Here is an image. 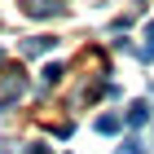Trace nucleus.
<instances>
[{
	"label": "nucleus",
	"mask_w": 154,
	"mask_h": 154,
	"mask_svg": "<svg viewBox=\"0 0 154 154\" xmlns=\"http://www.w3.org/2000/svg\"><path fill=\"white\" fill-rule=\"evenodd\" d=\"M26 13H31V18H53V13H62V5H53V0H31Z\"/></svg>",
	"instance_id": "obj_1"
},
{
	"label": "nucleus",
	"mask_w": 154,
	"mask_h": 154,
	"mask_svg": "<svg viewBox=\"0 0 154 154\" xmlns=\"http://www.w3.org/2000/svg\"><path fill=\"white\" fill-rule=\"evenodd\" d=\"M145 119H150V106H145V101H132L128 106V128H141Z\"/></svg>",
	"instance_id": "obj_2"
},
{
	"label": "nucleus",
	"mask_w": 154,
	"mask_h": 154,
	"mask_svg": "<svg viewBox=\"0 0 154 154\" xmlns=\"http://www.w3.org/2000/svg\"><path fill=\"white\" fill-rule=\"evenodd\" d=\"M137 53H141L145 62L154 57V18H150V26H145V48H137Z\"/></svg>",
	"instance_id": "obj_3"
},
{
	"label": "nucleus",
	"mask_w": 154,
	"mask_h": 154,
	"mask_svg": "<svg viewBox=\"0 0 154 154\" xmlns=\"http://www.w3.org/2000/svg\"><path fill=\"white\" fill-rule=\"evenodd\" d=\"M48 48H53V40H44V35L26 40V53H48Z\"/></svg>",
	"instance_id": "obj_4"
},
{
	"label": "nucleus",
	"mask_w": 154,
	"mask_h": 154,
	"mask_svg": "<svg viewBox=\"0 0 154 154\" xmlns=\"http://www.w3.org/2000/svg\"><path fill=\"white\" fill-rule=\"evenodd\" d=\"M119 150H128V154H145V150H150V145H145V141H141V137H128V141L119 145Z\"/></svg>",
	"instance_id": "obj_5"
},
{
	"label": "nucleus",
	"mask_w": 154,
	"mask_h": 154,
	"mask_svg": "<svg viewBox=\"0 0 154 154\" xmlns=\"http://www.w3.org/2000/svg\"><path fill=\"white\" fill-rule=\"evenodd\" d=\"M97 132H106V137L119 132V119H115V115H101V119H97Z\"/></svg>",
	"instance_id": "obj_6"
},
{
	"label": "nucleus",
	"mask_w": 154,
	"mask_h": 154,
	"mask_svg": "<svg viewBox=\"0 0 154 154\" xmlns=\"http://www.w3.org/2000/svg\"><path fill=\"white\" fill-rule=\"evenodd\" d=\"M62 79V66H57V62H48V66H44V84H57Z\"/></svg>",
	"instance_id": "obj_7"
},
{
	"label": "nucleus",
	"mask_w": 154,
	"mask_h": 154,
	"mask_svg": "<svg viewBox=\"0 0 154 154\" xmlns=\"http://www.w3.org/2000/svg\"><path fill=\"white\" fill-rule=\"evenodd\" d=\"M26 154H48V145H26Z\"/></svg>",
	"instance_id": "obj_8"
},
{
	"label": "nucleus",
	"mask_w": 154,
	"mask_h": 154,
	"mask_svg": "<svg viewBox=\"0 0 154 154\" xmlns=\"http://www.w3.org/2000/svg\"><path fill=\"white\" fill-rule=\"evenodd\" d=\"M0 57H5V53H0Z\"/></svg>",
	"instance_id": "obj_9"
}]
</instances>
